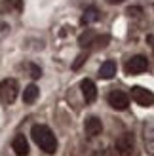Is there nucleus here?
Wrapping results in <instances>:
<instances>
[{"label": "nucleus", "mask_w": 154, "mask_h": 156, "mask_svg": "<svg viewBox=\"0 0 154 156\" xmlns=\"http://www.w3.org/2000/svg\"><path fill=\"white\" fill-rule=\"evenodd\" d=\"M141 12H143V10H141L139 6H133V8H128V12H126V13H128V15H133V17H137V15H139Z\"/></svg>", "instance_id": "6ab92c4d"}, {"label": "nucleus", "mask_w": 154, "mask_h": 156, "mask_svg": "<svg viewBox=\"0 0 154 156\" xmlns=\"http://www.w3.org/2000/svg\"><path fill=\"white\" fill-rule=\"evenodd\" d=\"M105 2H109V4H122V2H126V0H105Z\"/></svg>", "instance_id": "aec40b11"}, {"label": "nucleus", "mask_w": 154, "mask_h": 156, "mask_svg": "<svg viewBox=\"0 0 154 156\" xmlns=\"http://www.w3.org/2000/svg\"><path fill=\"white\" fill-rule=\"evenodd\" d=\"M84 131H86V135H89V137H97L103 131L101 118H97V116H89V118L84 122Z\"/></svg>", "instance_id": "0eeeda50"}, {"label": "nucleus", "mask_w": 154, "mask_h": 156, "mask_svg": "<svg viewBox=\"0 0 154 156\" xmlns=\"http://www.w3.org/2000/svg\"><path fill=\"white\" fill-rule=\"evenodd\" d=\"M86 59H88V55H86V53H80V55L74 59V63H72V71H78V69H80L84 63H86Z\"/></svg>", "instance_id": "f3484780"}, {"label": "nucleus", "mask_w": 154, "mask_h": 156, "mask_svg": "<svg viewBox=\"0 0 154 156\" xmlns=\"http://www.w3.org/2000/svg\"><path fill=\"white\" fill-rule=\"evenodd\" d=\"M101 19V12L97 10L95 6H89L86 12L82 13V17H80V25H91V23H95Z\"/></svg>", "instance_id": "9b49d317"}, {"label": "nucleus", "mask_w": 154, "mask_h": 156, "mask_svg": "<svg viewBox=\"0 0 154 156\" xmlns=\"http://www.w3.org/2000/svg\"><path fill=\"white\" fill-rule=\"evenodd\" d=\"M133 147H135V139L131 133H122L116 139V143H114V149H116L118 156H131Z\"/></svg>", "instance_id": "7ed1b4c3"}, {"label": "nucleus", "mask_w": 154, "mask_h": 156, "mask_svg": "<svg viewBox=\"0 0 154 156\" xmlns=\"http://www.w3.org/2000/svg\"><path fill=\"white\" fill-rule=\"evenodd\" d=\"M12 149L17 156H27L29 154V143H27L25 135H15L13 141H12Z\"/></svg>", "instance_id": "1a4fd4ad"}, {"label": "nucleus", "mask_w": 154, "mask_h": 156, "mask_svg": "<svg viewBox=\"0 0 154 156\" xmlns=\"http://www.w3.org/2000/svg\"><path fill=\"white\" fill-rule=\"evenodd\" d=\"M126 74H141L145 73L149 69V59L145 57V55H133L131 59H128V63H126Z\"/></svg>", "instance_id": "423d86ee"}, {"label": "nucleus", "mask_w": 154, "mask_h": 156, "mask_svg": "<svg viewBox=\"0 0 154 156\" xmlns=\"http://www.w3.org/2000/svg\"><path fill=\"white\" fill-rule=\"evenodd\" d=\"M29 71H30V76H33L34 80L42 76V69L38 67V65H33V63H30V65H29Z\"/></svg>", "instance_id": "a211bd4d"}, {"label": "nucleus", "mask_w": 154, "mask_h": 156, "mask_svg": "<svg viewBox=\"0 0 154 156\" xmlns=\"http://www.w3.org/2000/svg\"><path fill=\"white\" fill-rule=\"evenodd\" d=\"M17 91H19V84L15 78H6L0 82V101L4 105H13V101L17 99Z\"/></svg>", "instance_id": "f03ea898"}, {"label": "nucleus", "mask_w": 154, "mask_h": 156, "mask_svg": "<svg viewBox=\"0 0 154 156\" xmlns=\"http://www.w3.org/2000/svg\"><path fill=\"white\" fill-rule=\"evenodd\" d=\"M109 40H110V36H109V34L95 36V40H93V44H91V48H95V50H99V48H105V46L109 44Z\"/></svg>", "instance_id": "dca6fc26"}, {"label": "nucleus", "mask_w": 154, "mask_h": 156, "mask_svg": "<svg viewBox=\"0 0 154 156\" xmlns=\"http://www.w3.org/2000/svg\"><path fill=\"white\" fill-rule=\"evenodd\" d=\"M80 88H82V93H84V99L86 103H93L97 99V88H95V82L89 80V78H84L80 82Z\"/></svg>", "instance_id": "6e6552de"}, {"label": "nucleus", "mask_w": 154, "mask_h": 156, "mask_svg": "<svg viewBox=\"0 0 154 156\" xmlns=\"http://www.w3.org/2000/svg\"><path fill=\"white\" fill-rule=\"evenodd\" d=\"M131 99L141 107L154 105V93L150 90H147V88H141V86H133L131 88Z\"/></svg>", "instance_id": "20e7f679"}, {"label": "nucleus", "mask_w": 154, "mask_h": 156, "mask_svg": "<svg viewBox=\"0 0 154 156\" xmlns=\"http://www.w3.org/2000/svg\"><path fill=\"white\" fill-rule=\"evenodd\" d=\"M107 101H109V105L112 108H116V111H126L129 107V95L120 90H112L109 91V95H107Z\"/></svg>", "instance_id": "39448f33"}, {"label": "nucleus", "mask_w": 154, "mask_h": 156, "mask_svg": "<svg viewBox=\"0 0 154 156\" xmlns=\"http://www.w3.org/2000/svg\"><path fill=\"white\" fill-rule=\"evenodd\" d=\"M95 36H97V33H95V30L88 29L86 33H82V34L78 36V46H80V48H91V44H93Z\"/></svg>", "instance_id": "ddd939ff"}, {"label": "nucleus", "mask_w": 154, "mask_h": 156, "mask_svg": "<svg viewBox=\"0 0 154 156\" xmlns=\"http://www.w3.org/2000/svg\"><path fill=\"white\" fill-rule=\"evenodd\" d=\"M30 135H33L34 143L40 147L46 154H55V151H57V139H55L53 131L48 126L36 124V126H33V129H30Z\"/></svg>", "instance_id": "f257e3e1"}, {"label": "nucleus", "mask_w": 154, "mask_h": 156, "mask_svg": "<svg viewBox=\"0 0 154 156\" xmlns=\"http://www.w3.org/2000/svg\"><path fill=\"white\" fill-rule=\"evenodd\" d=\"M116 61H112V59H107L105 63L99 67V76L103 78V80H110V78L116 74Z\"/></svg>", "instance_id": "9d476101"}, {"label": "nucleus", "mask_w": 154, "mask_h": 156, "mask_svg": "<svg viewBox=\"0 0 154 156\" xmlns=\"http://www.w3.org/2000/svg\"><path fill=\"white\" fill-rule=\"evenodd\" d=\"M23 2L21 0H6V2L0 4V10L4 13H12V12H21Z\"/></svg>", "instance_id": "4468645a"}, {"label": "nucleus", "mask_w": 154, "mask_h": 156, "mask_svg": "<svg viewBox=\"0 0 154 156\" xmlns=\"http://www.w3.org/2000/svg\"><path fill=\"white\" fill-rule=\"evenodd\" d=\"M145 147H147V152L150 156H154V124H152V133H150V129L145 126Z\"/></svg>", "instance_id": "2eb2a0df"}, {"label": "nucleus", "mask_w": 154, "mask_h": 156, "mask_svg": "<svg viewBox=\"0 0 154 156\" xmlns=\"http://www.w3.org/2000/svg\"><path fill=\"white\" fill-rule=\"evenodd\" d=\"M38 93H40V90H38V86L36 84H29L25 91H23V103H27V105H33L34 101L38 99Z\"/></svg>", "instance_id": "f8f14e48"}]
</instances>
